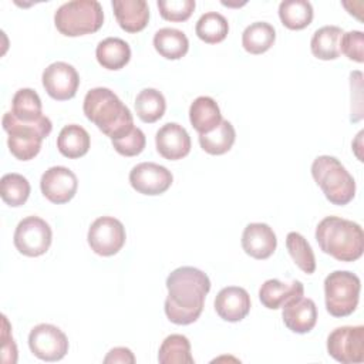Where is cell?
<instances>
[{"label": "cell", "instance_id": "6da1fadb", "mask_svg": "<svg viewBox=\"0 0 364 364\" xmlns=\"http://www.w3.org/2000/svg\"><path fill=\"white\" fill-rule=\"evenodd\" d=\"M168 297L165 299V314L169 321L188 326L202 314L205 297L210 290L206 273L192 266L175 269L166 277Z\"/></svg>", "mask_w": 364, "mask_h": 364}, {"label": "cell", "instance_id": "7a4b0ae2", "mask_svg": "<svg viewBox=\"0 0 364 364\" xmlns=\"http://www.w3.org/2000/svg\"><path fill=\"white\" fill-rule=\"evenodd\" d=\"M82 109L85 117L111 139L125 135L135 127L129 108L105 87L90 90L85 94Z\"/></svg>", "mask_w": 364, "mask_h": 364}, {"label": "cell", "instance_id": "3957f363", "mask_svg": "<svg viewBox=\"0 0 364 364\" xmlns=\"http://www.w3.org/2000/svg\"><path fill=\"white\" fill-rule=\"evenodd\" d=\"M316 240L320 249L340 262H354L364 250V232L353 220L338 216H326L316 228Z\"/></svg>", "mask_w": 364, "mask_h": 364}, {"label": "cell", "instance_id": "277c9868", "mask_svg": "<svg viewBox=\"0 0 364 364\" xmlns=\"http://www.w3.org/2000/svg\"><path fill=\"white\" fill-rule=\"evenodd\" d=\"M1 125L9 134L7 145L10 152L20 161L33 159L40 152L43 139L48 136L53 129V124L46 115L37 121L24 122L17 119L11 111L3 115Z\"/></svg>", "mask_w": 364, "mask_h": 364}, {"label": "cell", "instance_id": "5b68a950", "mask_svg": "<svg viewBox=\"0 0 364 364\" xmlns=\"http://www.w3.org/2000/svg\"><path fill=\"white\" fill-rule=\"evenodd\" d=\"M311 176L333 205H347L355 195V182L344 165L334 156L320 155L311 164Z\"/></svg>", "mask_w": 364, "mask_h": 364}, {"label": "cell", "instance_id": "8992f818", "mask_svg": "<svg viewBox=\"0 0 364 364\" xmlns=\"http://www.w3.org/2000/svg\"><path fill=\"white\" fill-rule=\"evenodd\" d=\"M104 23V11L97 0H73L61 4L54 14L57 30L67 37L95 33Z\"/></svg>", "mask_w": 364, "mask_h": 364}, {"label": "cell", "instance_id": "52a82bcc", "mask_svg": "<svg viewBox=\"0 0 364 364\" xmlns=\"http://www.w3.org/2000/svg\"><path fill=\"white\" fill-rule=\"evenodd\" d=\"M361 290L360 277L347 270H336L324 279L326 309L334 317L354 313Z\"/></svg>", "mask_w": 364, "mask_h": 364}, {"label": "cell", "instance_id": "ba28073f", "mask_svg": "<svg viewBox=\"0 0 364 364\" xmlns=\"http://www.w3.org/2000/svg\"><path fill=\"white\" fill-rule=\"evenodd\" d=\"M13 239L16 249L21 255L37 257L50 249L53 232L44 219L38 216H27L18 222Z\"/></svg>", "mask_w": 364, "mask_h": 364}, {"label": "cell", "instance_id": "9c48e42d", "mask_svg": "<svg viewBox=\"0 0 364 364\" xmlns=\"http://www.w3.org/2000/svg\"><path fill=\"white\" fill-rule=\"evenodd\" d=\"M328 354L341 364L364 361V327L343 326L334 328L327 337Z\"/></svg>", "mask_w": 364, "mask_h": 364}, {"label": "cell", "instance_id": "30bf717a", "mask_svg": "<svg viewBox=\"0 0 364 364\" xmlns=\"http://www.w3.org/2000/svg\"><path fill=\"white\" fill-rule=\"evenodd\" d=\"M125 228L117 218L101 216L95 219L87 235L91 250L100 256L117 255L125 243Z\"/></svg>", "mask_w": 364, "mask_h": 364}, {"label": "cell", "instance_id": "8fae6325", "mask_svg": "<svg viewBox=\"0 0 364 364\" xmlns=\"http://www.w3.org/2000/svg\"><path fill=\"white\" fill-rule=\"evenodd\" d=\"M28 347L43 361H58L68 353V338L58 327L41 323L31 328Z\"/></svg>", "mask_w": 364, "mask_h": 364}, {"label": "cell", "instance_id": "7c38bea8", "mask_svg": "<svg viewBox=\"0 0 364 364\" xmlns=\"http://www.w3.org/2000/svg\"><path fill=\"white\" fill-rule=\"evenodd\" d=\"M41 81L47 94L57 101L71 100L77 94L80 85L77 70L64 61H55L50 64L43 71Z\"/></svg>", "mask_w": 364, "mask_h": 364}, {"label": "cell", "instance_id": "4fadbf2b", "mask_svg": "<svg viewBox=\"0 0 364 364\" xmlns=\"http://www.w3.org/2000/svg\"><path fill=\"white\" fill-rule=\"evenodd\" d=\"M173 176L165 166L154 162H141L129 172L131 186L142 195H161L169 189Z\"/></svg>", "mask_w": 364, "mask_h": 364}, {"label": "cell", "instance_id": "5bb4252c", "mask_svg": "<svg viewBox=\"0 0 364 364\" xmlns=\"http://www.w3.org/2000/svg\"><path fill=\"white\" fill-rule=\"evenodd\" d=\"M41 193L53 203H67L74 198L78 188L75 173L65 166L48 168L40 179Z\"/></svg>", "mask_w": 364, "mask_h": 364}, {"label": "cell", "instance_id": "9a60e30c", "mask_svg": "<svg viewBox=\"0 0 364 364\" xmlns=\"http://www.w3.org/2000/svg\"><path fill=\"white\" fill-rule=\"evenodd\" d=\"M284 326L297 334L309 333L317 323V307L311 299L296 296L282 306Z\"/></svg>", "mask_w": 364, "mask_h": 364}, {"label": "cell", "instance_id": "2e32d148", "mask_svg": "<svg viewBox=\"0 0 364 364\" xmlns=\"http://www.w3.org/2000/svg\"><path fill=\"white\" fill-rule=\"evenodd\" d=\"M155 145L161 156L168 161H178L189 154L191 136L182 125L168 122L158 129L155 135Z\"/></svg>", "mask_w": 364, "mask_h": 364}, {"label": "cell", "instance_id": "e0dca14e", "mask_svg": "<svg viewBox=\"0 0 364 364\" xmlns=\"http://www.w3.org/2000/svg\"><path fill=\"white\" fill-rule=\"evenodd\" d=\"M215 310L218 316L229 323L243 320L250 311V296L239 286L223 287L215 299Z\"/></svg>", "mask_w": 364, "mask_h": 364}, {"label": "cell", "instance_id": "ac0fdd59", "mask_svg": "<svg viewBox=\"0 0 364 364\" xmlns=\"http://www.w3.org/2000/svg\"><path fill=\"white\" fill-rule=\"evenodd\" d=\"M277 246L276 233L266 223H249L242 233V247L253 259L270 257Z\"/></svg>", "mask_w": 364, "mask_h": 364}, {"label": "cell", "instance_id": "d6986e66", "mask_svg": "<svg viewBox=\"0 0 364 364\" xmlns=\"http://www.w3.org/2000/svg\"><path fill=\"white\" fill-rule=\"evenodd\" d=\"M115 18L127 33L144 30L149 20V7L145 0H112Z\"/></svg>", "mask_w": 364, "mask_h": 364}, {"label": "cell", "instance_id": "ffe728a7", "mask_svg": "<svg viewBox=\"0 0 364 364\" xmlns=\"http://www.w3.org/2000/svg\"><path fill=\"white\" fill-rule=\"evenodd\" d=\"M303 293L304 287L299 280H293L291 283H283L277 279H269L260 286L259 300L266 309L276 310L280 309L290 299L301 296Z\"/></svg>", "mask_w": 364, "mask_h": 364}, {"label": "cell", "instance_id": "44dd1931", "mask_svg": "<svg viewBox=\"0 0 364 364\" xmlns=\"http://www.w3.org/2000/svg\"><path fill=\"white\" fill-rule=\"evenodd\" d=\"M189 121L199 134L213 131L222 121L218 102L206 95L198 97L189 107Z\"/></svg>", "mask_w": 364, "mask_h": 364}, {"label": "cell", "instance_id": "7402d4cb", "mask_svg": "<svg viewBox=\"0 0 364 364\" xmlns=\"http://www.w3.org/2000/svg\"><path fill=\"white\" fill-rule=\"evenodd\" d=\"M97 61L107 70H121L131 58V48L127 41L118 37H107L98 43L95 50Z\"/></svg>", "mask_w": 364, "mask_h": 364}, {"label": "cell", "instance_id": "603a6c76", "mask_svg": "<svg viewBox=\"0 0 364 364\" xmlns=\"http://www.w3.org/2000/svg\"><path fill=\"white\" fill-rule=\"evenodd\" d=\"M344 31L337 26H323L314 31L310 48L314 57L320 60H336L340 57V43Z\"/></svg>", "mask_w": 364, "mask_h": 364}, {"label": "cell", "instance_id": "cb8c5ba5", "mask_svg": "<svg viewBox=\"0 0 364 364\" xmlns=\"http://www.w3.org/2000/svg\"><path fill=\"white\" fill-rule=\"evenodd\" d=\"M90 134L77 124L65 125L57 136V148L61 155L70 159L84 156L90 149Z\"/></svg>", "mask_w": 364, "mask_h": 364}, {"label": "cell", "instance_id": "d4e9b609", "mask_svg": "<svg viewBox=\"0 0 364 364\" xmlns=\"http://www.w3.org/2000/svg\"><path fill=\"white\" fill-rule=\"evenodd\" d=\"M154 47L162 57L168 60H179L188 53L189 40L183 31L164 27L155 33Z\"/></svg>", "mask_w": 364, "mask_h": 364}, {"label": "cell", "instance_id": "484cf974", "mask_svg": "<svg viewBox=\"0 0 364 364\" xmlns=\"http://www.w3.org/2000/svg\"><path fill=\"white\" fill-rule=\"evenodd\" d=\"M276 40L274 27L266 21H255L242 34V46L250 54L266 53Z\"/></svg>", "mask_w": 364, "mask_h": 364}, {"label": "cell", "instance_id": "4316f807", "mask_svg": "<svg viewBox=\"0 0 364 364\" xmlns=\"http://www.w3.org/2000/svg\"><path fill=\"white\" fill-rule=\"evenodd\" d=\"M236 131L228 119H222L220 124L208 134H199V144L202 149L210 155H223L235 144Z\"/></svg>", "mask_w": 364, "mask_h": 364}, {"label": "cell", "instance_id": "83f0119b", "mask_svg": "<svg viewBox=\"0 0 364 364\" xmlns=\"http://www.w3.org/2000/svg\"><path fill=\"white\" fill-rule=\"evenodd\" d=\"M282 24L290 30H303L313 20V7L306 0H284L279 4Z\"/></svg>", "mask_w": 364, "mask_h": 364}, {"label": "cell", "instance_id": "f1b7e54d", "mask_svg": "<svg viewBox=\"0 0 364 364\" xmlns=\"http://www.w3.org/2000/svg\"><path fill=\"white\" fill-rule=\"evenodd\" d=\"M166 109V101L161 91L144 88L135 98V111L141 121L152 124L162 118Z\"/></svg>", "mask_w": 364, "mask_h": 364}, {"label": "cell", "instance_id": "f546056e", "mask_svg": "<svg viewBox=\"0 0 364 364\" xmlns=\"http://www.w3.org/2000/svg\"><path fill=\"white\" fill-rule=\"evenodd\" d=\"M158 361L161 364H193L189 340L182 334L168 336L159 347Z\"/></svg>", "mask_w": 364, "mask_h": 364}, {"label": "cell", "instance_id": "4dcf8cb0", "mask_svg": "<svg viewBox=\"0 0 364 364\" xmlns=\"http://www.w3.org/2000/svg\"><path fill=\"white\" fill-rule=\"evenodd\" d=\"M43 105L38 94L31 88H20L11 100V114L24 122H33L43 117Z\"/></svg>", "mask_w": 364, "mask_h": 364}, {"label": "cell", "instance_id": "1f68e13d", "mask_svg": "<svg viewBox=\"0 0 364 364\" xmlns=\"http://www.w3.org/2000/svg\"><path fill=\"white\" fill-rule=\"evenodd\" d=\"M195 33L202 41L216 44L226 38L229 33V23L220 13L208 11L199 17Z\"/></svg>", "mask_w": 364, "mask_h": 364}, {"label": "cell", "instance_id": "d6a6232c", "mask_svg": "<svg viewBox=\"0 0 364 364\" xmlns=\"http://www.w3.org/2000/svg\"><path fill=\"white\" fill-rule=\"evenodd\" d=\"M0 196L11 208L21 206L30 196V183L20 173H6L0 179Z\"/></svg>", "mask_w": 364, "mask_h": 364}, {"label": "cell", "instance_id": "836d02e7", "mask_svg": "<svg viewBox=\"0 0 364 364\" xmlns=\"http://www.w3.org/2000/svg\"><path fill=\"white\" fill-rule=\"evenodd\" d=\"M286 247L289 250V255L291 256V259L294 260V263L299 266L300 270H303L307 274L314 273L316 257L310 243L304 239L303 235H300L299 232L287 233Z\"/></svg>", "mask_w": 364, "mask_h": 364}, {"label": "cell", "instance_id": "e575fe53", "mask_svg": "<svg viewBox=\"0 0 364 364\" xmlns=\"http://www.w3.org/2000/svg\"><path fill=\"white\" fill-rule=\"evenodd\" d=\"M156 6L162 18L168 21H185L195 10V0H158Z\"/></svg>", "mask_w": 364, "mask_h": 364}, {"label": "cell", "instance_id": "d590c367", "mask_svg": "<svg viewBox=\"0 0 364 364\" xmlns=\"http://www.w3.org/2000/svg\"><path fill=\"white\" fill-rule=\"evenodd\" d=\"M111 142H112L114 149L118 154H121L124 156H135L144 151L146 138H145V134L138 127H134L125 135H122L117 139H111Z\"/></svg>", "mask_w": 364, "mask_h": 364}, {"label": "cell", "instance_id": "8d00e7d4", "mask_svg": "<svg viewBox=\"0 0 364 364\" xmlns=\"http://www.w3.org/2000/svg\"><path fill=\"white\" fill-rule=\"evenodd\" d=\"M341 53L346 54L348 60H353L355 63L364 61V34L363 31L353 30L348 33H344L340 43Z\"/></svg>", "mask_w": 364, "mask_h": 364}, {"label": "cell", "instance_id": "74e56055", "mask_svg": "<svg viewBox=\"0 0 364 364\" xmlns=\"http://www.w3.org/2000/svg\"><path fill=\"white\" fill-rule=\"evenodd\" d=\"M104 363H121V364H134L135 363V357L132 354V351L127 347H115L112 350H109V353L105 355Z\"/></svg>", "mask_w": 364, "mask_h": 364}, {"label": "cell", "instance_id": "f35d334b", "mask_svg": "<svg viewBox=\"0 0 364 364\" xmlns=\"http://www.w3.org/2000/svg\"><path fill=\"white\" fill-rule=\"evenodd\" d=\"M1 340H3V344H1V353H3V361L7 358V354H11L14 357V360L17 361V348H16V344H14V340L10 334V330H9V321L6 318V316H3V333H1Z\"/></svg>", "mask_w": 364, "mask_h": 364}]
</instances>
